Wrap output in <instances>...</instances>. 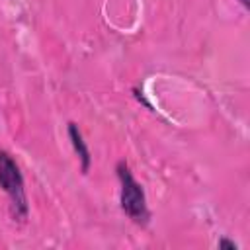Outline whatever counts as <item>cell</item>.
Instances as JSON below:
<instances>
[{"instance_id":"5b68a950","label":"cell","mask_w":250,"mask_h":250,"mask_svg":"<svg viewBox=\"0 0 250 250\" xmlns=\"http://www.w3.org/2000/svg\"><path fill=\"white\" fill-rule=\"evenodd\" d=\"M238 2H240V4H242V6H244V8H246V10H248V8H250V0H238Z\"/></svg>"},{"instance_id":"7a4b0ae2","label":"cell","mask_w":250,"mask_h":250,"mask_svg":"<svg viewBox=\"0 0 250 250\" xmlns=\"http://www.w3.org/2000/svg\"><path fill=\"white\" fill-rule=\"evenodd\" d=\"M0 189L10 199V213L14 221H25L29 213L25 184L20 166L8 150H0Z\"/></svg>"},{"instance_id":"6da1fadb","label":"cell","mask_w":250,"mask_h":250,"mask_svg":"<svg viewBox=\"0 0 250 250\" xmlns=\"http://www.w3.org/2000/svg\"><path fill=\"white\" fill-rule=\"evenodd\" d=\"M115 174L119 180V207L121 211L139 227H146L150 221V211L146 205V193L143 186L135 180L129 164L119 160L115 164Z\"/></svg>"},{"instance_id":"3957f363","label":"cell","mask_w":250,"mask_h":250,"mask_svg":"<svg viewBox=\"0 0 250 250\" xmlns=\"http://www.w3.org/2000/svg\"><path fill=\"white\" fill-rule=\"evenodd\" d=\"M66 131H68L70 145H72L74 152H76L78 158H80V170H82V174H88V170H90V166H92V154H90V148H88V145H86V141H84V137H82V131L78 129V125H76L74 121H68Z\"/></svg>"},{"instance_id":"277c9868","label":"cell","mask_w":250,"mask_h":250,"mask_svg":"<svg viewBox=\"0 0 250 250\" xmlns=\"http://www.w3.org/2000/svg\"><path fill=\"white\" fill-rule=\"evenodd\" d=\"M217 246H219V248H229V250H238V244H236L234 240H230V238H227V236H223V238H219V242H217Z\"/></svg>"}]
</instances>
